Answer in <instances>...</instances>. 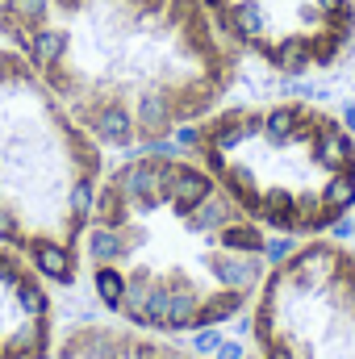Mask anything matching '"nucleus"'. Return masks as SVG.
<instances>
[{
    "label": "nucleus",
    "mask_w": 355,
    "mask_h": 359,
    "mask_svg": "<svg viewBox=\"0 0 355 359\" xmlns=\"http://www.w3.org/2000/svg\"><path fill=\"white\" fill-rule=\"evenodd\" d=\"M267 268V230L196 159L142 151L105 172L80 271L117 322L172 339L213 330L251 309Z\"/></svg>",
    "instance_id": "nucleus-1"
},
{
    "label": "nucleus",
    "mask_w": 355,
    "mask_h": 359,
    "mask_svg": "<svg viewBox=\"0 0 355 359\" xmlns=\"http://www.w3.org/2000/svg\"><path fill=\"white\" fill-rule=\"evenodd\" d=\"M0 42L105 151L168 142L239 80L201 0H0Z\"/></svg>",
    "instance_id": "nucleus-2"
},
{
    "label": "nucleus",
    "mask_w": 355,
    "mask_h": 359,
    "mask_svg": "<svg viewBox=\"0 0 355 359\" xmlns=\"http://www.w3.org/2000/svg\"><path fill=\"white\" fill-rule=\"evenodd\" d=\"M188 155L267 234L322 238L355 213V134L322 104H217L188 126Z\"/></svg>",
    "instance_id": "nucleus-3"
},
{
    "label": "nucleus",
    "mask_w": 355,
    "mask_h": 359,
    "mask_svg": "<svg viewBox=\"0 0 355 359\" xmlns=\"http://www.w3.org/2000/svg\"><path fill=\"white\" fill-rule=\"evenodd\" d=\"M100 180L105 147L0 42V243L34 259L46 280L72 284Z\"/></svg>",
    "instance_id": "nucleus-4"
},
{
    "label": "nucleus",
    "mask_w": 355,
    "mask_h": 359,
    "mask_svg": "<svg viewBox=\"0 0 355 359\" xmlns=\"http://www.w3.org/2000/svg\"><path fill=\"white\" fill-rule=\"evenodd\" d=\"M260 359H355V251L305 238L267 268L251 301Z\"/></svg>",
    "instance_id": "nucleus-5"
},
{
    "label": "nucleus",
    "mask_w": 355,
    "mask_h": 359,
    "mask_svg": "<svg viewBox=\"0 0 355 359\" xmlns=\"http://www.w3.org/2000/svg\"><path fill=\"white\" fill-rule=\"evenodd\" d=\"M239 59L276 76H318L355 50V0H201Z\"/></svg>",
    "instance_id": "nucleus-6"
},
{
    "label": "nucleus",
    "mask_w": 355,
    "mask_h": 359,
    "mask_svg": "<svg viewBox=\"0 0 355 359\" xmlns=\"http://www.w3.org/2000/svg\"><path fill=\"white\" fill-rule=\"evenodd\" d=\"M55 301L34 259L0 243V359H51Z\"/></svg>",
    "instance_id": "nucleus-7"
},
{
    "label": "nucleus",
    "mask_w": 355,
    "mask_h": 359,
    "mask_svg": "<svg viewBox=\"0 0 355 359\" xmlns=\"http://www.w3.org/2000/svg\"><path fill=\"white\" fill-rule=\"evenodd\" d=\"M51 359H201L172 334H151L126 322H80L72 326Z\"/></svg>",
    "instance_id": "nucleus-8"
}]
</instances>
